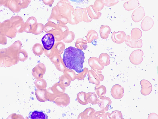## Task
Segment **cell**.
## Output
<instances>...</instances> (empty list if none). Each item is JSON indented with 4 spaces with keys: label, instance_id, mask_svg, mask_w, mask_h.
I'll return each instance as SVG.
<instances>
[{
    "label": "cell",
    "instance_id": "cell-2",
    "mask_svg": "<svg viewBox=\"0 0 158 119\" xmlns=\"http://www.w3.org/2000/svg\"><path fill=\"white\" fill-rule=\"evenodd\" d=\"M144 55L143 51L138 49L133 51L130 54L129 60L130 62L134 65L141 64L143 61L142 56Z\"/></svg>",
    "mask_w": 158,
    "mask_h": 119
},
{
    "label": "cell",
    "instance_id": "cell-8",
    "mask_svg": "<svg viewBox=\"0 0 158 119\" xmlns=\"http://www.w3.org/2000/svg\"><path fill=\"white\" fill-rule=\"evenodd\" d=\"M126 36V33L124 31H119L117 32L113 31L112 33L111 38L114 43L120 44L125 41Z\"/></svg>",
    "mask_w": 158,
    "mask_h": 119
},
{
    "label": "cell",
    "instance_id": "cell-1",
    "mask_svg": "<svg viewBox=\"0 0 158 119\" xmlns=\"http://www.w3.org/2000/svg\"><path fill=\"white\" fill-rule=\"evenodd\" d=\"M85 58L84 53L81 50L70 46L64 50L63 61L67 68L80 73L83 71Z\"/></svg>",
    "mask_w": 158,
    "mask_h": 119
},
{
    "label": "cell",
    "instance_id": "cell-9",
    "mask_svg": "<svg viewBox=\"0 0 158 119\" xmlns=\"http://www.w3.org/2000/svg\"><path fill=\"white\" fill-rule=\"evenodd\" d=\"M154 25L153 19L149 16H146L143 19L140 26L143 31H146L150 30L153 27Z\"/></svg>",
    "mask_w": 158,
    "mask_h": 119
},
{
    "label": "cell",
    "instance_id": "cell-10",
    "mask_svg": "<svg viewBox=\"0 0 158 119\" xmlns=\"http://www.w3.org/2000/svg\"><path fill=\"white\" fill-rule=\"evenodd\" d=\"M111 103V101L110 98L104 97L100 98V99H98L97 103L102 110L106 112L108 109L109 106Z\"/></svg>",
    "mask_w": 158,
    "mask_h": 119
},
{
    "label": "cell",
    "instance_id": "cell-17",
    "mask_svg": "<svg viewBox=\"0 0 158 119\" xmlns=\"http://www.w3.org/2000/svg\"><path fill=\"white\" fill-rule=\"evenodd\" d=\"M29 118L32 119H45L47 118L45 114L41 112L34 111L32 112L30 115Z\"/></svg>",
    "mask_w": 158,
    "mask_h": 119
},
{
    "label": "cell",
    "instance_id": "cell-16",
    "mask_svg": "<svg viewBox=\"0 0 158 119\" xmlns=\"http://www.w3.org/2000/svg\"><path fill=\"white\" fill-rule=\"evenodd\" d=\"M95 112V111L92 108H89L86 109L80 115L81 117L80 118H89L92 117Z\"/></svg>",
    "mask_w": 158,
    "mask_h": 119
},
{
    "label": "cell",
    "instance_id": "cell-7",
    "mask_svg": "<svg viewBox=\"0 0 158 119\" xmlns=\"http://www.w3.org/2000/svg\"><path fill=\"white\" fill-rule=\"evenodd\" d=\"M125 42L126 45L129 47L134 48H141L142 46L141 39L135 40L132 39L129 35L126 36Z\"/></svg>",
    "mask_w": 158,
    "mask_h": 119
},
{
    "label": "cell",
    "instance_id": "cell-15",
    "mask_svg": "<svg viewBox=\"0 0 158 119\" xmlns=\"http://www.w3.org/2000/svg\"><path fill=\"white\" fill-rule=\"evenodd\" d=\"M88 103L93 104L97 103L98 99L96 94L94 93L90 92L86 93Z\"/></svg>",
    "mask_w": 158,
    "mask_h": 119
},
{
    "label": "cell",
    "instance_id": "cell-18",
    "mask_svg": "<svg viewBox=\"0 0 158 119\" xmlns=\"http://www.w3.org/2000/svg\"><path fill=\"white\" fill-rule=\"evenodd\" d=\"M96 91L97 95L100 98H101L104 97L106 89L104 86L100 85L98 87Z\"/></svg>",
    "mask_w": 158,
    "mask_h": 119
},
{
    "label": "cell",
    "instance_id": "cell-22",
    "mask_svg": "<svg viewBox=\"0 0 158 119\" xmlns=\"http://www.w3.org/2000/svg\"><path fill=\"white\" fill-rule=\"evenodd\" d=\"M157 114L154 113H152L149 114L148 116V119H158Z\"/></svg>",
    "mask_w": 158,
    "mask_h": 119
},
{
    "label": "cell",
    "instance_id": "cell-5",
    "mask_svg": "<svg viewBox=\"0 0 158 119\" xmlns=\"http://www.w3.org/2000/svg\"><path fill=\"white\" fill-rule=\"evenodd\" d=\"M145 16V10L141 6L137 8L133 12L131 15L132 20L135 22L140 21Z\"/></svg>",
    "mask_w": 158,
    "mask_h": 119
},
{
    "label": "cell",
    "instance_id": "cell-11",
    "mask_svg": "<svg viewBox=\"0 0 158 119\" xmlns=\"http://www.w3.org/2000/svg\"><path fill=\"white\" fill-rule=\"evenodd\" d=\"M140 4V3L138 0H129L125 2L123 6L125 10L129 11L135 9Z\"/></svg>",
    "mask_w": 158,
    "mask_h": 119
},
{
    "label": "cell",
    "instance_id": "cell-13",
    "mask_svg": "<svg viewBox=\"0 0 158 119\" xmlns=\"http://www.w3.org/2000/svg\"><path fill=\"white\" fill-rule=\"evenodd\" d=\"M111 31L110 28L108 26H102L100 29L101 37L103 39L107 38Z\"/></svg>",
    "mask_w": 158,
    "mask_h": 119
},
{
    "label": "cell",
    "instance_id": "cell-14",
    "mask_svg": "<svg viewBox=\"0 0 158 119\" xmlns=\"http://www.w3.org/2000/svg\"><path fill=\"white\" fill-rule=\"evenodd\" d=\"M77 99L79 103L81 104L85 105L88 103L86 93L84 92H81L78 93L77 95Z\"/></svg>",
    "mask_w": 158,
    "mask_h": 119
},
{
    "label": "cell",
    "instance_id": "cell-4",
    "mask_svg": "<svg viewBox=\"0 0 158 119\" xmlns=\"http://www.w3.org/2000/svg\"><path fill=\"white\" fill-rule=\"evenodd\" d=\"M124 88L118 84L113 85L111 90V96L116 99L122 98L124 96Z\"/></svg>",
    "mask_w": 158,
    "mask_h": 119
},
{
    "label": "cell",
    "instance_id": "cell-6",
    "mask_svg": "<svg viewBox=\"0 0 158 119\" xmlns=\"http://www.w3.org/2000/svg\"><path fill=\"white\" fill-rule=\"evenodd\" d=\"M140 83L141 88L140 91L141 93L144 96L149 95L152 89L151 83L149 81L145 79L142 80Z\"/></svg>",
    "mask_w": 158,
    "mask_h": 119
},
{
    "label": "cell",
    "instance_id": "cell-12",
    "mask_svg": "<svg viewBox=\"0 0 158 119\" xmlns=\"http://www.w3.org/2000/svg\"><path fill=\"white\" fill-rule=\"evenodd\" d=\"M142 33L141 31L139 28H135L131 30V38L135 40H138L141 37Z\"/></svg>",
    "mask_w": 158,
    "mask_h": 119
},
{
    "label": "cell",
    "instance_id": "cell-20",
    "mask_svg": "<svg viewBox=\"0 0 158 119\" xmlns=\"http://www.w3.org/2000/svg\"><path fill=\"white\" fill-rule=\"evenodd\" d=\"M111 119H123L121 113L119 111L116 110L112 112L109 116Z\"/></svg>",
    "mask_w": 158,
    "mask_h": 119
},
{
    "label": "cell",
    "instance_id": "cell-21",
    "mask_svg": "<svg viewBox=\"0 0 158 119\" xmlns=\"http://www.w3.org/2000/svg\"><path fill=\"white\" fill-rule=\"evenodd\" d=\"M105 4L106 6L110 7L113 6L119 2L118 0H108L105 1Z\"/></svg>",
    "mask_w": 158,
    "mask_h": 119
},
{
    "label": "cell",
    "instance_id": "cell-3",
    "mask_svg": "<svg viewBox=\"0 0 158 119\" xmlns=\"http://www.w3.org/2000/svg\"><path fill=\"white\" fill-rule=\"evenodd\" d=\"M41 41L45 49L47 50H50L52 48L54 44V35L51 33H47L42 37Z\"/></svg>",
    "mask_w": 158,
    "mask_h": 119
},
{
    "label": "cell",
    "instance_id": "cell-19",
    "mask_svg": "<svg viewBox=\"0 0 158 119\" xmlns=\"http://www.w3.org/2000/svg\"><path fill=\"white\" fill-rule=\"evenodd\" d=\"M100 59L101 64L105 66H107L110 63V56L107 54L103 53L100 56Z\"/></svg>",
    "mask_w": 158,
    "mask_h": 119
}]
</instances>
